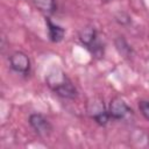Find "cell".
<instances>
[{
  "label": "cell",
  "mask_w": 149,
  "mask_h": 149,
  "mask_svg": "<svg viewBox=\"0 0 149 149\" xmlns=\"http://www.w3.org/2000/svg\"><path fill=\"white\" fill-rule=\"evenodd\" d=\"M47 85L57 95L64 99H73L77 95V90L69 77L59 69H54L45 77Z\"/></svg>",
  "instance_id": "cell-1"
},
{
  "label": "cell",
  "mask_w": 149,
  "mask_h": 149,
  "mask_svg": "<svg viewBox=\"0 0 149 149\" xmlns=\"http://www.w3.org/2000/svg\"><path fill=\"white\" fill-rule=\"evenodd\" d=\"M79 41L80 43L86 47L93 56L95 57H101L104 55V47L101 45L99 38H98V34H97V30L91 27V26H87L85 28H83L80 31H79Z\"/></svg>",
  "instance_id": "cell-2"
},
{
  "label": "cell",
  "mask_w": 149,
  "mask_h": 149,
  "mask_svg": "<svg viewBox=\"0 0 149 149\" xmlns=\"http://www.w3.org/2000/svg\"><path fill=\"white\" fill-rule=\"evenodd\" d=\"M87 114L100 126L107 125L109 120V114L105 108L104 101L100 98H91L86 105Z\"/></svg>",
  "instance_id": "cell-3"
},
{
  "label": "cell",
  "mask_w": 149,
  "mask_h": 149,
  "mask_svg": "<svg viewBox=\"0 0 149 149\" xmlns=\"http://www.w3.org/2000/svg\"><path fill=\"white\" fill-rule=\"evenodd\" d=\"M29 125L35 130V133L40 137H48L52 132V126L50 121L40 113H33L29 115Z\"/></svg>",
  "instance_id": "cell-4"
},
{
  "label": "cell",
  "mask_w": 149,
  "mask_h": 149,
  "mask_svg": "<svg viewBox=\"0 0 149 149\" xmlns=\"http://www.w3.org/2000/svg\"><path fill=\"white\" fill-rule=\"evenodd\" d=\"M9 66L17 73L28 74L30 72V59L22 51H15L9 56Z\"/></svg>",
  "instance_id": "cell-5"
},
{
  "label": "cell",
  "mask_w": 149,
  "mask_h": 149,
  "mask_svg": "<svg viewBox=\"0 0 149 149\" xmlns=\"http://www.w3.org/2000/svg\"><path fill=\"white\" fill-rule=\"evenodd\" d=\"M130 112H132V109L128 107V105L121 98L115 97V98H113L111 100L109 108H108L109 118H112L114 120H122Z\"/></svg>",
  "instance_id": "cell-6"
},
{
  "label": "cell",
  "mask_w": 149,
  "mask_h": 149,
  "mask_svg": "<svg viewBox=\"0 0 149 149\" xmlns=\"http://www.w3.org/2000/svg\"><path fill=\"white\" fill-rule=\"evenodd\" d=\"M45 23L48 26V33H49V38L52 41V42H61L64 37V34H65V30L58 26V24H55L51 22V20L45 16Z\"/></svg>",
  "instance_id": "cell-7"
},
{
  "label": "cell",
  "mask_w": 149,
  "mask_h": 149,
  "mask_svg": "<svg viewBox=\"0 0 149 149\" xmlns=\"http://www.w3.org/2000/svg\"><path fill=\"white\" fill-rule=\"evenodd\" d=\"M34 1H35L36 7L45 15H50L56 10L55 0H34Z\"/></svg>",
  "instance_id": "cell-8"
},
{
  "label": "cell",
  "mask_w": 149,
  "mask_h": 149,
  "mask_svg": "<svg viewBox=\"0 0 149 149\" xmlns=\"http://www.w3.org/2000/svg\"><path fill=\"white\" fill-rule=\"evenodd\" d=\"M139 109H140L141 114L149 121V101H147V100L139 101Z\"/></svg>",
  "instance_id": "cell-9"
},
{
  "label": "cell",
  "mask_w": 149,
  "mask_h": 149,
  "mask_svg": "<svg viewBox=\"0 0 149 149\" xmlns=\"http://www.w3.org/2000/svg\"><path fill=\"white\" fill-rule=\"evenodd\" d=\"M104 1H108V0H104Z\"/></svg>",
  "instance_id": "cell-10"
}]
</instances>
